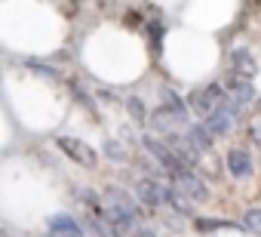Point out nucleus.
Listing matches in <instances>:
<instances>
[{"label":"nucleus","mask_w":261,"mask_h":237,"mask_svg":"<svg viewBox=\"0 0 261 237\" xmlns=\"http://www.w3.org/2000/svg\"><path fill=\"white\" fill-rule=\"evenodd\" d=\"M230 65H233V74H237V77H246V80H252V77L258 74V65H255V59H252L246 50H233V56H230Z\"/></svg>","instance_id":"obj_10"},{"label":"nucleus","mask_w":261,"mask_h":237,"mask_svg":"<svg viewBox=\"0 0 261 237\" xmlns=\"http://www.w3.org/2000/svg\"><path fill=\"white\" fill-rule=\"evenodd\" d=\"M46 228H49V237H83V228L71 216H53L46 219Z\"/></svg>","instance_id":"obj_9"},{"label":"nucleus","mask_w":261,"mask_h":237,"mask_svg":"<svg viewBox=\"0 0 261 237\" xmlns=\"http://www.w3.org/2000/svg\"><path fill=\"white\" fill-rule=\"evenodd\" d=\"M249 136H252V142L261 148V111L252 117V121H249Z\"/></svg>","instance_id":"obj_14"},{"label":"nucleus","mask_w":261,"mask_h":237,"mask_svg":"<svg viewBox=\"0 0 261 237\" xmlns=\"http://www.w3.org/2000/svg\"><path fill=\"white\" fill-rule=\"evenodd\" d=\"M224 92H227V102H230L237 111H243V108L255 99V86H252V80L237 77L233 71H230V74H227V80H224Z\"/></svg>","instance_id":"obj_3"},{"label":"nucleus","mask_w":261,"mask_h":237,"mask_svg":"<svg viewBox=\"0 0 261 237\" xmlns=\"http://www.w3.org/2000/svg\"><path fill=\"white\" fill-rule=\"evenodd\" d=\"M59 148L68 154V157H74L77 163H83V167H92L95 163V151L89 148V145H83L80 139H71V136H62L59 139Z\"/></svg>","instance_id":"obj_7"},{"label":"nucleus","mask_w":261,"mask_h":237,"mask_svg":"<svg viewBox=\"0 0 261 237\" xmlns=\"http://www.w3.org/2000/svg\"><path fill=\"white\" fill-rule=\"evenodd\" d=\"M139 237H157L154 231H139Z\"/></svg>","instance_id":"obj_16"},{"label":"nucleus","mask_w":261,"mask_h":237,"mask_svg":"<svg viewBox=\"0 0 261 237\" xmlns=\"http://www.w3.org/2000/svg\"><path fill=\"white\" fill-rule=\"evenodd\" d=\"M237 117H240V111L227 102L224 108H218V111L209 117L203 127H206V133H209V136H227V133L233 130V121H237Z\"/></svg>","instance_id":"obj_5"},{"label":"nucleus","mask_w":261,"mask_h":237,"mask_svg":"<svg viewBox=\"0 0 261 237\" xmlns=\"http://www.w3.org/2000/svg\"><path fill=\"white\" fill-rule=\"evenodd\" d=\"M136 194L145 206H163L166 203V182H157V179H139L136 185Z\"/></svg>","instance_id":"obj_6"},{"label":"nucleus","mask_w":261,"mask_h":237,"mask_svg":"<svg viewBox=\"0 0 261 237\" xmlns=\"http://www.w3.org/2000/svg\"><path fill=\"white\" fill-rule=\"evenodd\" d=\"M163 108H166V111H175V114H188L185 102H181V99H178L175 92H169V89L163 92Z\"/></svg>","instance_id":"obj_13"},{"label":"nucleus","mask_w":261,"mask_h":237,"mask_svg":"<svg viewBox=\"0 0 261 237\" xmlns=\"http://www.w3.org/2000/svg\"><path fill=\"white\" fill-rule=\"evenodd\" d=\"M105 151H108L114 160H126V151H120V142H108V145H105Z\"/></svg>","instance_id":"obj_15"},{"label":"nucleus","mask_w":261,"mask_h":237,"mask_svg":"<svg viewBox=\"0 0 261 237\" xmlns=\"http://www.w3.org/2000/svg\"><path fill=\"white\" fill-rule=\"evenodd\" d=\"M172 185H175V188H178V191H181L188 200H197V203L209 200V188H206V182H203V179H200L194 170H185V173H181V176H178Z\"/></svg>","instance_id":"obj_4"},{"label":"nucleus","mask_w":261,"mask_h":237,"mask_svg":"<svg viewBox=\"0 0 261 237\" xmlns=\"http://www.w3.org/2000/svg\"><path fill=\"white\" fill-rule=\"evenodd\" d=\"M92 228H95V234H101V237H123V234H120V231H117V228H114V225H111V222H108V219L98 212V209H95Z\"/></svg>","instance_id":"obj_11"},{"label":"nucleus","mask_w":261,"mask_h":237,"mask_svg":"<svg viewBox=\"0 0 261 237\" xmlns=\"http://www.w3.org/2000/svg\"><path fill=\"white\" fill-rule=\"evenodd\" d=\"M227 173H230L233 179L252 176V157L246 154V148H230V151H227Z\"/></svg>","instance_id":"obj_8"},{"label":"nucleus","mask_w":261,"mask_h":237,"mask_svg":"<svg viewBox=\"0 0 261 237\" xmlns=\"http://www.w3.org/2000/svg\"><path fill=\"white\" fill-rule=\"evenodd\" d=\"M243 228L261 237V209H249V212L243 216Z\"/></svg>","instance_id":"obj_12"},{"label":"nucleus","mask_w":261,"mask_h":237,"mask_svg":"<svg viewBox=\"0 0 261 237\" xmlns=\"http://www.w3.org/2000/svg\"><path fill=\"white\" fill-rule=\"evenodd\" d=\"M98 212L120 231V234H129L139 228V206L133 203V197H129L126 191L120 188H108L98 200Z\"/></svg>","instance_id":"obj_1"},{"label":"nucleus","mask_w":261,"mask_h":237,"mask_svg":"<svg viewBox=\"0 0 261 237\" xmlns=\"http://www.w3.org/2000/svg\"><path fill=\"white\" fill-rule=\"evenodd\" d=\"M224 105H227L224 83H209V86H203L200 92H194V99H191V108L203 117V121H209V117H212L218 108H224Z\"/></svg>","instance_id":"obj_2"}]
</instances>
